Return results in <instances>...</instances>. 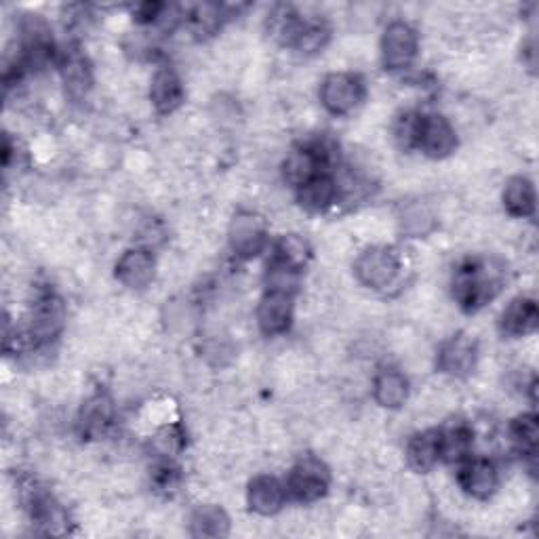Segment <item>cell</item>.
Returning a JSON list of instances; mask_svg holds the SVG:
<instances>
[{
  "label": "cell",
  "instance_id": "cell-23",
  "mask_svg": "<svg viewBox=\"0 0 539 539\" xmlns=\"http://www.w3.org/2000/svg\"><path fill=\"white\" fill-rule=\"evenodd\" d=\"M62 78L66 93L74 99H81L89 93L93 85V72L89 59L81 53H68L62 62Z\"/></svg>",
  "mask_w": 539,
  "mask_h": 539
},
{
  "label": "cell",
  "instance_id": "cell-22",
  "mask_svg": "<svg viewBox=\"0 0 539 539\" xmlns=\"http://www.w3.org/2000/svg\"><path fill=\"white\" fill-rule=\"evenodd\" d=\"M474 445L472 428L466 422H455L441 430V459L449 464H462L470 457Z\"/></svg>",
  "mask_w": 539,
  "mask_h": 539
},
{
  "label": "cell",
  "instance_id": "cell-16",
  "mask_svg": "<svg viewBox=\"0 0 539 539\" xmlns=\"http://www.w3.org/2000/svg\"><path fill=\"white\" fill-rule=\"evenodd\" d=\"M339 196V184L337 179L325 171L312 177L302 188H297V201L310 213H321L335 205Z\"/></svg>",
  "mask_w": 539,
  "mask_h": 539
},
{
  "label": "cell",
  "instance_id": "cell-21",
  "mask_svg": "<svg viewBox=\"0 0 539 539\" xmlns=\"http://www.w3.org/2000/svg\"><path fill=\"white\" fill-rule=\"evenodd\" d=\"M28 504H30L32 521L38 527H43L47 533H53V535L64 533V527L68 523V516L64 512V508L59 506L49 493L34 491L30 495V499H28Z\"/></svg>",
  "mask_w": 539,
  "mask_h": 539
},
{
  "label": "cell",
  "instance_id": "cell-27",
  "mask_svg": "<svg viewBox=\"0 0 539 539\" xmlns=\"http://www.w3.org/2000/svg\"><path fill=\"white\" fill-rule=\"evenodd\" d=\"M112 403L108 396H93L91 401L85 405L83 409V417H81V424L85 428V432L89 434H99L104 432L110 422H112Z\"/></svg>",
  "mask_w": 539,
  "mask_h": 539
},
{
  "label": "cell",
  "instance_id": "cell-6",
  "mask_svg": "<svg viewBox=\"0 0 539 539\" xmlns=\"http://www.w3.org/2000/svg\"><path fill=\"white\" fill-rule=\"evenodd\" d=\"M230 247L236 257L241 259H253L262 253L268 245V228L262 215L253 211H241L236 213L230 230Z\"/></svg>",
  "mask_w": 539,
  "mask_h": 539
},
{
  "label": "cell",
  "instance_id": "cell-1",
  "mask_svg": "<svg viewBox=\"0 0 539 539\" xmlns=\"http://www.w3.org/2000/svg\"><path fill=\"white\" fill-rule=\"evenodd\" d=\"M499 289H502V270L485 259H468L455 270L453 297L468 312L489 304Z\"/></svg>",
  "mask_w": 539,
  "mask_h": 539
},
{
  "label": "cell",
  "instance_id": "cell-25",
  "mask_svg": "<svg viewBox=\"0 0 539 539\" xmlns=\"http://www.w3.org/2000/svg\"><path fill=\"white\" fill-rule=\"evenodd\" d=\"M194 537H224L230 533V518L219 506L196 508L190 518Z\"/></svg>",
  "mask_w": 539,
  "mask_h": 539
},
{
  "label": "cell",
  "instance_id": "cell-26",
  "mask_svg": "<svg viewBox=\"0 0 539 539\" xmlns=\"http://www.w3.org/2000/svg\"><path fill=\"white\" fill-rule=\"evenodd\" d=\"M537 417L533 413L516 417L510 426V441L516 447L518 453L523 455H535L537 449Z\"/></svg>",
  "mask_w": 539,
  "mask_h": 539
},
{
  "label": "cell",
  "instance_id": "cell-20",
  "mask_svg": "<svg viewBox=\"0 0 539 539\" xmlns=\"http://www.w3.org/2000/svg\"><path fill=\"white\" fill-rule=\"evenodd\" d=\"M373 396L386 409L403 407L409 398L407 377L396 369H382L373 379Z\"/></svg>",
  "mask_w": 539,
  "mask_h": 539
},
{
  "label": "cell",
  "instance_id": "cell-4",
  "mask_svg": "<svg viewBox=\"0 0 539 539\" xmlns=\"http://www.w3.org/2000/svg\"><path fill=\"white\" fill-rule=\"evenodd\" d=\"M365 97V85L356 74L348 72H335L329 74L323 85H321V104L325 106L327 112L335 116H346L358 104L363 102Z\"/></svg>",
  "mask_w": 539,
  "mask_h": 539
},
{
  "label": "cell",
  "instance_id": "cell-12",
  "mask_svg": "<svg viewBox=\"0 0 539 539\" xmlns=\"http://www.w3.org/2000/svg\"><path fill=\"white\" fill-rule=\"evenodd\" d=\"M476 358L478 348L474 339L466 333H457L438 350V369L453 377H466L474 371Z\"/></svg>",
  "mask_w": 539,
  "mask_h": 539
},
{
  "label": "cell",
  "instance_id": "cell-31",
  "mask_svg": "<svg viewBox=\"0 0 539 539\" xmlns=\"http://www.w3.org/2000/svg\"><path fill=\"white\" fill-rule=\"evenodd\" d=\"M163 11H165V5H161V3H144L135 9V15H137L135 19L139 24H152V22H156L158 17H161Z\"/></svg>",
  "mask_w": 539,
  "mask_h": 539
},
{
  "label": "cell",
  "instance_id": "cell-5",
  "mask_svg": "<svg viewBox=\"0 0 539 539\" xmlns=\"http://www.w3.org/2000/svg\"><path fill=\"white\" fill-rule=\"evenodd\" d=\"M295 289L270 285L257 306V325L266 335H283L293 325Z\"/></svg>",
  "mask_w": 539,
  "mask_h": 539
},
{
  "label": "cell",
  "instance_id": "cell-17",
  "mask_svg": "<svg viewBox=\"0 0 539 539\" xmlns=\"http://www.w3.org/2000/svg\"><path fill=\"white\" fill-rule=\"evenodd\" d=\"M310 257H312V249L302 236L285 234V236L278 238V243L274 245V255H272L270 268L297 276L308 266Z\"/></svg>",
  "mask_w": 539,
  "mask_h": 539
},
{
  "label": "cell",
  "instance_id": "cell-19",
  "mask_svg": "<svg viewBox=\"0 0 539 539\" xmlns=\"http://www.w3.org/2000/svg\"><path fill=\"white\" fill-rule=\"evenodd\" d=\"M539 312L535 299L531 297H516L502 312V321L499 327L510 337H525L537 329Z\"/></svg>",
  "mask_w": 539,
  "mask_h": 539
},
{
  "label": "cell",
  "instance_id": "cell-7",
  "mask_svg": "<svg viewBox=\"0 0 539 539\" xmlns=\"http://www.w3.org/2000/svg\"><path fill=\"white\" fill-rule=\"evenodd\" d=\"M331 152L325 144H306L295 148L283 163L285 182L295 190L302 188L306 182L318 173L329 171Z\"/></svg>",
  "mask_w": 539,
  "mask_h": 539
},
{
  "label": "cell",
  "instance_id": "cell-9",
  "mask_svg": "<svg viewBox=\"0 0 539 539\" xmlns=\"http://www.w3.org/2000/svg\"><path fill=\"white\" fill-rule=\"evenodd\" d=\"M419 51L417 32L407 22H392L382 36V59L388 70L409 68Z\"/></svg>",
  "mask_w": 539,
  "mask_h": 539
},
{
  "label": "cell",
  "instance_id": "cell-24",
  "mask_svg": "<svg viewBox=\"0 0 539 539\" xmlns=\"http://www.w3.org/2000/svg\"><path fill=\"white\" fill-rule=\"evenodd\" d=\"M504 207L512 217H531L535 213V188L523 175L512 177L504 190Z\"/></svg>",
  "mask_w": 539,
  "mask_h": 539
},
{
  "label": "cell",
  "instance_id": "cell-13",
  "mask_svg": "<svg viewBox=\"0 0 539 539\" xmlns=\"http://www.w3.org/2000/svg\"><path fill=\"white\" fill-rule=\"evenodd\" d=\"M156 274V259L148 249H129L116 264V278L127 289H146Z\"/></svg>",
  "mask_w": 539,
  "mask_h": 539
},
{
  "label": "cell",
  "instance_id": "cell-30",
  "mask_svg": "<svg viewBox=\"0 0 539 539\" xmlns=\"http://www.w3.org/2000/svg\"><path fill=\"white\" fill-rule=\"evenodd\" d=\"M219 9L215 5H198L190 13V28L196 34H213L219 28Z\"/></svg>",
  "mask_w": 539,
  "mask_h": 539
},
{
  "label": "cell",
  "instance_id": "cell-2",
  "mask_svg": "<svg viewBox=\"0 0 539 539\" xmlns=\"http://www.w3.org/2000/svg\"><path fill=\"white\" fill-rule=\"evenodd\" d=\"M331 485L329 468L316 457H304L291 468L287 476V497L299 504H312L325 497Z\"/></svg>",
  "mask_w": 539,
  "mask_h": 539
},
{
  "label": "cell",
  "instance_id": "cell-8",
  "mask_svg": "<svg viewBox=\"0 0 539 539\" xmlns=\"http://www.w3.org/2000/svg\"><path fill=\"white\" fill-rule=\"evenodd\" d=\"M66 323V306L62 299L53 293H45L43 297H38V302L34 304L30 327L26 331L30 344L34 346H45L51 344L53 339L62 333Z\"/></svg>",
  "mask_w": 539,
  "mask_h": 539
},
{
  "label": "cell",
  "instance_id": "cell-28",
  "mask_svg": "<svg viewBox=\"0 0 539 539\" xmlns=\"http://www.w3.org/2000/svg\"><path fill=\"white\" fill-rule=\"evenodd\" d=\"M329 36H331V30L327 28L325 22H321V19H306V24L302 32H299L293 49L302 53H318L327 47Z\"/></svg>",
  "mask_w": 539,
  "mask_h": 539
},
{
  "label": "cell",
  "instance_id": "cell-29",
  "mask_svg": "<svg viewBox=\"0 0 539 539\" xmlns=\"http://www.w3.org/2000/svg\"><path fill=\"white\" fill-rule=\"evenodd\" d=\"M422 118H424V114H419V112H405L394 121V127H392L394 142L403 150L417 148L419 129H422Z\"/></svg>",
  "mask_w": 539,
  "mask_h": 539
},
{
  "label": "cell",
  "instance_id": "cell-3",
  "mask_svg": "<svg viewBox=\"0 0 539 539\" xmlns=\"http://www.w3.org/2000/svg\"><path fill=\"white\" fill-rule=\"evenodd\" d=\"M354 272L365 287L386 289L401 274V257L390 247H373L356 259Z\"/></svg>",
  "mask_w": 539,
  "mask_h": 539
},
{
  "label": "cell",
  "instance_id": "cell-18",
  "mask_svg": "<svg viewBox=\"0 0 539 539\" xmlns=\"http://www.w3.org/2000/svg\"><path fill=\"white\" fill-rule=\"evenodd\" d=\"M405 455L415 472H430L441 462V430H424L411 436Z\"/></svg>",
  "mask_w": 539,
  "mask_h": 539
},
{
  "label": "cell",
  "instance_id": "cell-10",
  "mask_svg": "<svg viewBox=\"0 0 539 539\" xmlns=\"http://www.w3.org/2000/svg\"><path fill=\"white\" fill-rule=\"evenodd\" d=\"M417 148L430 158H447L457 148V133L441 114H424Z\"/></svg>",
  "mask_w": 539,
  "mask_h": 539
},
{
  "label": "cell",
  "instance_id": "cell-14",
  "mask_svg": "<svg viewBox=\"0 0 539 539\" xmlns=\"http://www.w3.org/2000/svg\"><path fill=\"white\" fill-rule=\"evenodd\" d=\"M287 499L289 497H287L285 485L270 474L255 476L253 481L249 483L247 502H249V508L257 514L272 516L276 512H281Z\"/></svg>",
  "mask_w": 539,
  "mask_h": 539
},
{
  "label": "cell",
  "instance_id": "cell-11",
  "mask_svg": "<svg viewBox=\"0 0 539 539\" xmlns=\"http://www.w3.org/2000/svg\"><path fill=\"white\" fill-rule=\"evenodd\" d=\"M459 487H462L470 497L474 499H489L497 485H499V474L493 462L485 457H468L459 464V474H457Z\"/></svg>",
  "mask_w": 539,
  "mask_h": 539
},
{
  "label": "cell",
  "instance_id": "cell-15",
  "mask_svg": "<svg viewBox=\"0 0 539 539\" xmlns=\"http://www.w3.org/2000/svg\"><path fill=\"white\" fill-rule=\"evenodd\" d=\"M150 102L161 114L175 112L184 102V85L182 78L169 66L158 68L150 83Z\"/></svg>",
  "mask_w": 539,
  "mask_h": 539
}]
</instances>
